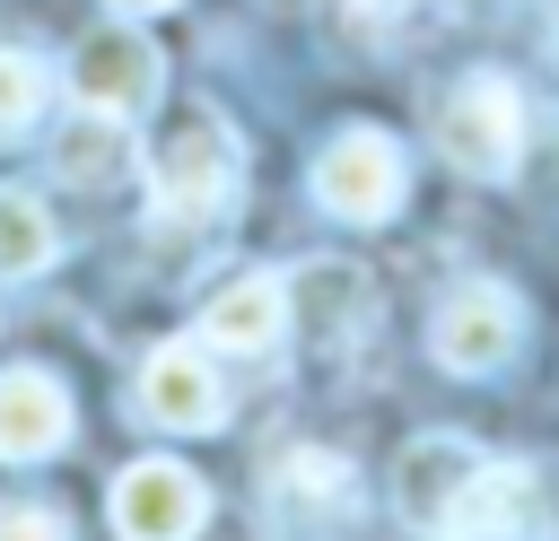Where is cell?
Listing matches in <instances>:
<instances>
[{
  "label": "cell",
  "instance_id": "1",
  "mask_svg": "<svg viewBox=\"0 0 559 541\" xmlns=\"http://www.w3.org/2000/svg\"><path fill=\"white\" fill-rule=\"evenodd\" d=\"M437 157L472 183H507L524 166V96L498 70H472L437 96Z\"/></svg>",
  "mask_w": 559,
  "mask_h": 541
},
{
  "label": "cell",
  "instance_id": "2",
  "mask_svg": "<svg viewBox=\"0 0 559 541\" xmlns=\"http://www.w3.org/2000/svg\"><path fill=\"white\" fill-rule=\"evenodd\" d=\"M148 183H157V201L183 209V218L227 209V192L245 183V148H236V131H227V113H210V105L175 113V122L157 131V148H148Z\"/></svg>",
  "mask_w": 559,
  "mask_h": 541
},
{
  "label": "cell",
  "instance_id": "3",
  "mask_svg": "<svg viewBox=\"0 0 559 541\" xmlns=\"http://www.w3.org/2000/svg\"><path fill=\"white\" fill-rule=\"evenodd\" d=\"M70 96L79 105H105V113H148L157 96H166V52L140 35V17H105V26H87L79 44H70Z\"/></svg>",
  "mask_w": 559,
  "mask_h": 541
},
{
  "label": "cell",
  "instance_id": "4",
  "mask_svg": "<svg viewBox=\"0 0 559 541\" xmlns=\"http://www.w3.org/2000/svg\"><path fill=\"white\" fill-rule=\"evenodd\" d=\"M402 183H411V166H402V148H393L376 122L332 131L323 157H314V201H323L332 218H349V227H384V218L402 209Z\"/></svg>",
  "mask_w": 559,
  "mask_h": 541
},
{
  "label": "cell",
  "instance_id": "5",
  "mask_svg": "<svg viewBox=\"0 0 559 541\" xmlns=\"http://www.w3.org/2000/svg\"><path fill=\"white\" fill-rule=\"evenodd\" d=\"M515 340H524V305H515V288H498V279H463V288H445L437 314H428V349H437V366H454V375H498V366L515 358Z\"/></svg>",
  "mask_w": 559,
  "mask_h": 541
},
{
  "label": "cell",
  "instance_id": "6",
  "mask_svg": "<svg viewBox=\"0 0 559 541\" xmlns=\"http://www.w3.org/2000/svg\"><path fill=\"white\" fill-rule=\"evenodd\" d=\"M550 489H542V471L533 462H489L480 454V471H472V489H463V506L445 515V532L437 541H550Z\"/></svg>",
  "mask_w": 559,
  "mask_h": 541
},
{
  "label": "cell",
  "instance_id": "7",
  "mask_svg": "<svg viewBox=\"0 0 559 541\" xmlns=\"http://www.w3.org/2000/svg\"><path fill=\"white\" fill-rule=\"evenodd\" d=\"M472 471H480V445L472 436H411L402 454H393V515L411 524V532H445V515L463 506V489H472Z\"/></svg>",
  "mask_w": 559,
  "mask_h": 541
},
{
  "label": "cell",
  "instance_id": "8",
  "mask_svg": "<svg viewBox=\"0 0 559 541\" xmlns=\"http://www.w3.org/2000/svg\"><path fill=\"white\" fill-rule=\"evenodd\" d=\"M210 524V489L183 462H131L114 480V532L122 541H192Z\"/></svg>",
  "mask_w": 559,
  "mask_h": 541
},
{
  "label": "cell",
  "instance_id": "9",
  "mask_svg": "<svg viewBox=\"0 0 559 541\" xmlns=\"http://www.w3.org/2000/svg\"><path fill=\"white\" fill-rule=\"evenodd\" d=\"M70 445V384L52 366H0V462H52Z\"/></svg>",
  "mask_w": 559,
  "mask_h": 541
},
{
  "label": "cell",
  "instance_id": "10",
  "mask_svg": "<svg viewBox=\"0 0 559 541\" xmlns=\"http://www.w3.org/2000/svg\"><path fill=\"white\" fill-rule=\"evenodd\" d=\"M280 288H288V323L323 349H349V332L376 314V288H367L358 262H297Z\"/></svg>",
  "mask_w": 559,
  "mask_h": 541
},
{
  "label": "cell",
  "instance_id": "11",
  "mask_svg": "<svg viewBox=\"0 0 559 541\" xmlns=\"http://www.w3.org/2000/svg\"><path fill=\"white\" fill-rule=\"evenodd\" d=\"M140 410H148L157 428H175V436H201V428L227 419V393H218V375H210V358H201L192 340H166V349L140 366Z\"/></svg>",
  "mask_w": 559,
  "mask_h": 541
},
{
  "label": "cell",
  "instance_id": "12",
  "mask_svg": "<svg viewBox=\"0 0 559 541\" xmlns=\"http://www.w3.org/2000/svg\"><path fill=\"white\" fill-rule=\"evenodd\" d=\"M52 175H61V183H79V192H114V183H131V175H140V140L122 131V113L79 105V113L52 131Z\"/></svg>",
  "mask_w": 559,
  "mask_h": 541
},
{
  "label": "cell",
  "instance_id": "13",
  "mask_svg": "<svg viewBox=\"0 0 559 541\" xmlns=\"http://www.w3.org/2000/svg\"><path fill=\"white\" fill-rule=\"evenodd\" d=\"M201 340H210V349H236V358L280 349V340H288V288H280V279H262V270L227 279V288L201 305Z\"/></svg>",
  "mask_w": 559,
  "mask_h": 541
},
{
  "label": "cell",
  "instance_id": "14",
  "mask_svg": "<svg viewBox=\"0 0 559 541\" xmlns=\"http://www.w3.org/2000/svg\"><path fill=\"white\" fill-rule=\"evenodd\" d=\"M52 253H61L52 209L26 183H0V279H35V270H52Z\"/></svg>",
  "mask_w": 559,
  "mask_h": 541
},
{
  "label": "cell",
  "instance_id": "15",
  "mask_svg": "<svg viewBox=\"0 0 559 541\" xmlns=\"http://www.w3.org/2000/svg\"><path fill=\"white\" fill-rule=\"evenodd\" d=\"M271 497L280 506H349V462L341 454H288L271 471Z\"/></svg>",
  "mask_w": 559,
  "mask_h": 541
},
{
  "label": "cell",
  "instance_id": "16",
  "mask_svg": "<svg viewBox=\"0 0 559 541\" xmlns=\"http://www.w3.org/2000/svg\"><path fill=\"white\" fill-rule=\"evenodd\" d=\"M44 87H52V79H44V61H35V52H17V44H0V148L35 131Z\"/></svg>",
  "mask_w": 559,
  "mask_h": 541
},
{
  "label": "cell",
  "instance_id": "17",
  "mask_svg": "<svg viewBox=\"0 0 559 541\" xmlns=\"http://www.w3.org/2000/svg\"><path fill=\"white\" fill-rule=\"evenodd\" d=\"M0 541H79V532H70V515L44 506V497H0Z\"/></svg>",
  "mask_w": 559,
  "mask_h": 541
},
{
  "label": "cell",
  "instance_id": "18",
  "mask_svg": "<svg viewBox=\"0 0 559 541\" xmlns=\"http://www.w3.org/2000/svg\"><path fill=\"white\" fill-rule=\"evenodd\" d=\"M105 9H122V17H157V9H175V0H105Z\"/></svg>",
  "mask_w": 559,
  "mask_h": 541
},
{
  "label": "cell",
  "instance_id": "19",
  "mask_svg": "<svg viewBox=\"0 0 559 541\" xmlns=\"http://www.w3.org/2000/svg\"><path fill=\"white\" fill-rule=\"evenodd\" d=\"M358 9H411V0H358Z\"/></svg>",
  "mask_w": 559,
  "mask_h": 541
},
{
  "label": "cell",
  "instance_id": "20",
  "mask_svg": "<svg viewBox=\"0 0 559 541\" xmlns=\"http://www.w3.org/2000/svg\"><path fill=\"white\" fill-rule=\"evenodd\" d=\"M271 9H306V0H271Z\"/></svg>",
  "mask_w": 559,
  "mask_h": 541
}]
</instances>
